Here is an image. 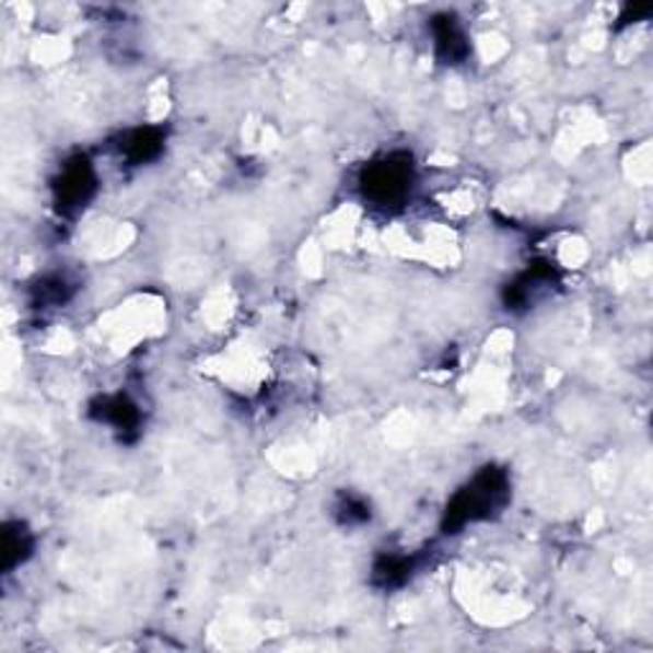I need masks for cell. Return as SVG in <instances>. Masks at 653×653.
Listing matches in <instances>:
<instances>
[{
	"instance_id": "1",
	"label": "cell",
	"mask_w": 653,
	"mask_h": 653,
	"mask_svg": "<svg viewBox=\"0 0 653 653\" xmlns=\"http://www.w3.org/2000/svg\"><path fill=\"white\" fill-rule=\"evenodd\" d=\"M511 501V478L503 467L488 465L457 490L444 511L442 532L459 534L465 526L488 521L501 513Z\"/></svg>"
},
{
	"instance_id": "2",
	"label": "cell",
	"mask_w": 653,
	"mask_h": 653,
	"mask_svg": "<svg viewBox=\"0 0 653 653\" xmlns=\"http://www.w3.org/2000/svg\"><path fill=\"white\" fill-rule=\"evenodd\" d=\"M413 182H417V168H413L409 153L404 151L373 159L371 164L363 166L358 179L360 191L368 202L383 207V210H394V207L404 205L411 195Z\"/></svg>"
},
{
	"instance_id": "3",
	"label": "cell",
	"mask_w": 653,
	"mask_h": 653,
	"mask_svg": "<svg viewBox=\"0 0 653 653\" xmlns=\"http://www.w3.org/2000/svg\"><path fill=\"white\" fill-rule=\"evenodd\" d=\"M54 207L65 218H74L90 205V199L97 191V174L88 156H74L67 164H61V172L51 184Z\"/></svg>"
},
{
	"instance_id": "4",
	"label": "cell",
	"mask_w": 653,
	"mask_h": 653,
	"mask_svg": "<svg viewBox=\"0 0 653 653\" xmlns=\"http://www.w3.org/2000/svg\"><path fill=\"white\" fill-rule=\"evenodd\" d=\"M434 38V54L442 65L457 67L470 57V38H467L463 23L455 13H436L429 21Z\"/></svg>"
},
{
	"instance_id": "5",
	"label": "cell",
	"mask_w": 653,
	"mask_h": 653,
	"mask_svg": "<svg viewBox=\"0 0 653 653\" xmlns=\"http://www.w3.org/2000/svg\"><path fill=\"white\" fill-rule=\"evenodd\" d=\"M90 417L100 421V424H110L120 434V440L126 442L133 440L138 434V427H141V411H138L136 401H130L126 394L95 398L90 404Z\"/></svg>"
},
{
	"instance_id": "6",
	"label": "cell",
	"mask_w": 653,
	"mask_h": 653,
	"mask_svg": "<svg viewBox=\"0 0 653 653\" xmlns=\"http://www.w3.org/2000/svg\"><path fill=\"white\" fill-rule=\"evenodd\" d=\"M555 281H557L555 268H551L549 264H544V260H539V264H534L528 271L521 273L516 281H511L509 287H505V291H503L505 310H511V312L526 310L528 304H534L536 294H539L541 289L551 287Z\"/></svg>"
},
{
	"instance_id": "7",
	"label": "cell",
	"mask_w": 653,
	"mask_h": 653,
	"mask_svg": "<svg viewBox=\"0 0 653 653\" xmlns=\"http://www.w3.org/2000/svg\"><path fill=\"white\" fill-rule=\"evenodd\" d=\"M166 143V130L159 126H145V128H133L128 133L120 136L118 153L128 161L130 166H143L156 161L161 153H164Z\"/></svg>"
},
{
	"instance_id": "8",
	"label": "cell",
	"mask_w": 653,
	"mask_h": 653,
	"mask_svg": "<svg viewBox=\"0 0 653 653\" xmlns=\"http://www.w3.org/2000/svg\"><path fill=\"white\" fill-rule=\"evenodd\" d=\"M424 559L419 555L411 557H381L373 567V585L381 590H396L409 582L413 574L419 572V567Z\"/></svg>"
},
{
	"instance_id": "9",
	"label": "cell",
	"mask_w": 653,
	"mask_h": 653,
	"mask_svg": "<svg viewBox=\"0 0 653 653\" xmlns=\"http://www.w3.org/2000/svg\"><path fill=\"white\" fill-rule=\"evenodd\" d=\"M34 555V536L21 521H8L3 526V572H13Z\"/></svg>"
},
{
	"instance_id": "10",
	"label": "cell",
	"mask_w": 653,
	"mask_h": 653,
	"mask_svg": "<svg viewBox=\"0 0 653 653\" xmlns=\"http://www.w3.org/2000/svg\"><path fill=\"white\" fill-rule=\"evenodd\" d=\"M72 294L74 287L65 273H46L31 287V306H36V310H54V306L67 304Z\"/></svg>"
},
{
	"instance_id": "11",
	"label": "cell",
	"mask_w": 653,
	"mask_h": 653,
	"mask_svg": "<svg viewBox=\"0 0 653 653\" xmlns=\"http://www.w3.org/2000/svg\"><path fill=\"white\" fill-rule=\"evenodd\" d=\"M335 518L340 526H363L371 521V505L368 501H363L360 495H352V493H342L337 498L335 503Z\"/></svg>"
},
{
	"instance_id": "12",
	"label": "cell",
	"mask_w": 653,
	"mask_h": 653,
	"mask_svg": "<svg viewBox=\"0 0 653 653\" xmlns=\"http://www.w3.org/2000/svg\"><path fill=\"white\" fill-rule=\"evenodd\" d=\"M653 11V8L649 5V3H635V5H628L626 11H623V15H620V23L618 26L623 28V26H628V23H635V21H641L643 15H649Z\"/></svg>"
}]
</instances>
